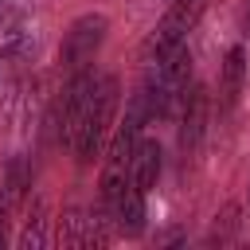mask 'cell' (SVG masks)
I'll return each instance as SVG.
<instances>
[{
  "label": "cell",
  "instance_id": "obj_6",
  "mask_svg": "<svg viewBox=\"0 0 250 250\" xmlns=\"http://www.w3.org/2000/svg\"><path fill=\"white\" fill-rule=\"evenodd\" d=\"M129 180H133L141 191L156 188V180H160V145H156L152 137H141V141L133 145V156H129Z\"/></svg>",
  "mask_w": 250,
  "mask_h": 250
},
{
  "label": "cell",
  "instance_id": "obj_4",
  "mask_svg": "<svg viewBox=\"0 0 250 250\" xmlns=\"http://www.w3.org/2000/svg\"><path fill=\"white\" fill-rule=\"evenodd\" d=\"M109 219H113V227L121 230V234H129V238H137L141 230H145V191L133 184V180H125L121 184V191L102 207Z\"/></svg>",
  "mask_w": 250,
  "mask_h": 250
},
{
  "label": "cell",
  "instance_id": "obj_9",
  "mask_svg": "<svg viewBox=\"0 0 250 250\" xmlns=\"http://www.w3.org/2000/svg\"><path fill=\"white\" fill-rule=\"evenodd\" d=\"M246 31H250V8H246Z\"/></svg>",
  "mask_w": 250,
  "mask_h": 250
},
{
  "label": "cell",
  "instance_id": "obj_3",
  "mask_svg": "<svg viewBox=\"0 0 250 250\" xmlns=\"http://www.w3.org/2000/svg\"><path fill=\"white\" fill-rule=\"evenodd\" d=\"M105 16H78L74 23H70V31L62 35V51H59V59H62V66H70V70H82L86 62H94V55H98V47H102V39H105Z\"/></svg>",
  "mask_w": 250,
  "mask_h": 250
},
{
  "label": "cell",
  "instance_id": "obj_8",
  "mask_svg": "<svg viewBox=\"0 0 250 250\" xmlns=\"http://www.w3.org/2000/svg\"><path fill=\"white\" fill-rule=\"evenodd\" d=\"M20 246H43V203H35V215L27 219V227H23V234H20Z\"/></svg>",
  "mask_w": 250,
  "mask_h": 250
},
{
  "label": "cell",
  "instance_id": "obj_1",
  "mask_svg": "<svg viewBox=\"0 0 250 250\" xmlns=\"http://www.w3.org/2000/svg\"><path fill=\"white\" fill-rule=\"evenodd\" d=\"M113 109H117V78L105 74V78H94V94H90V105L70 137V152L78 156V164H90L105 141V129L113 121Z\"/></svg>",
  "mask_w": 250,
  "mask_h": 250
},
{
  "label": "cell",
  "instance_id": "obj_5",
  "mask_svg": "<svg viewBox=\"0 0 250 250\" xmlns=\"http://www.w3.org/2000/svg\"><path fill=\"white\" fill-rule=\"evenodd\" d=\"M176 117H180V145L195 148L199 137H203V125H207V90L203 86H188V98H184Z\"/></svg>",
  "mask_w": 250,
  "mask_h": 250
},
{
  "label": "cell",
  "instance_id": "obj_7",
  "mask_svg": "<svg viewBox=\"0 0 250 250\" xmlns=\"http://www.w3.org/2000/svg\"><path fill=\"white\" fill-rule=\"evenodd\" d=\"M242 82H246V47H230L227 59H223V78H219V102H223V109H234V102L242 94Z\"/></svg>",
  "mask_w": 250,
  "mask_h": 250
},
{
  "label": "cell",
  "instance_id": "obj_2",
  "mask_svg": "<svg viewBox=\"0 0 250 250\" xmlns=\"http://www.w3.org/2000/svg\"><path fill=\"white\" fill-rule=\"evenodd\" d=\"M203 4H207V0H172V8L164 12V20H160V23L152 27V35L145 39V62L156 59V55H164V51L176 47V43H188V31H191V23L199 20Z\"/></svg>",
  "mask_w": 250,
  "mask_h": 250
}]
</instances>
